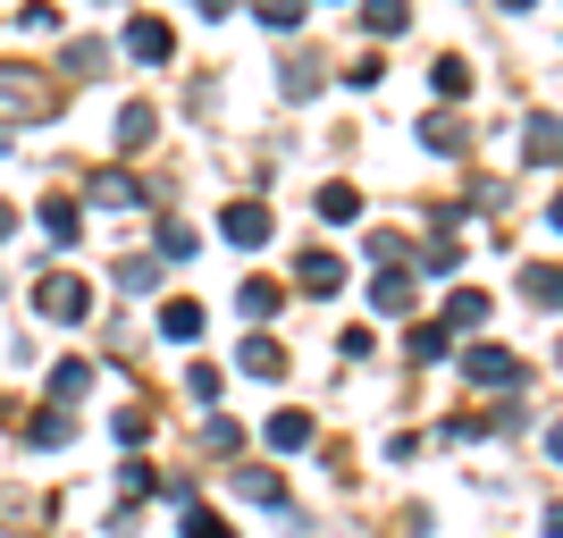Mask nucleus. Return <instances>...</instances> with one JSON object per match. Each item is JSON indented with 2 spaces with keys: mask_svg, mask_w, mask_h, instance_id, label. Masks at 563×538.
<instances>
[{
  "mask_svg": "<svg viewBox=\"0 0 563 538\" xmlns=\"http://www.w3.org/2000/svg\"><path fill=\"white\" fill-rule=\"evenodd\" d=\"M34 311H43V320H85V311H93V286L76 278V270H43V278H34Z\"/></svg>",
  "mask_w": 563,
  "mask_h": 538,
  "instance_id": "obj_1",
  "label": "nucleus"
},
{
  "mask_svg": "<svg viewBox=\"0 0 563 538\" xmlns=\"http://www.w3.org/2000/svg\"><path fill=\"white\" fill-rule=\"evenodd\" d=\"M219 235H228L235 253H261V244L278 235V219H269V202H228V211H219Z\"/></svg>",
  "mask_w": 563,
  "mask_h": 538,
  "instance_id": "obj_2",
  "label": "nucleus"
},
{
  "mask_svg": "<svg viewBox=\"0 0 563 538\" xmlns=\"http://www.w3.org/2000/svg\"><path fill=\"white\" fill-rule=\"evenodd\" d=\"M126 59L168 68V59H177V25H168V18H135V25H126Z\"/></svg>",
  "mask_w": 563,
  "mask_h": 538,
  "instance_id": "obj_3",
  "label": "nucleus"
},
{
  "mask_svg": "<svg viewBox=\"0 0 563 538\" xmlns=\"http://www.w3.org/2000/svg\"><path fill=\"white\" fill-rule=\"evenodd\" d=\"M463 371H471V387H521V353L514 345H471Z\"/></svg>",
  "mask_w": 563,
  "mask_h": 538,
  "instance_id": "obj_4",
  "label": "nucleus"
},
{
  "mask_svg": "<svg viewBox=\"0 0 563 538\" xmlns=\"http://www.w3.org/2000/svg\"><path fill=\"white\" fill-rule=\"evenodd\" d=\"M0 118H51V85H34L25 68H0Z\"/></svg>",
  "mask_w": 563,
  "mask_h": 538,
  "instance_id": "obj_5",
  "label": "nucleus"
},
{
  "mask_svg": "<svg viewBox=\"0 0 563 538\" xmlns=\"http://www.w3.org/2000/svg\"><path fill=\"white\" fill-rule=\"evenodd\" d=\"M295 286H303V295H345V261H336L329 244H311V253L295 261Z\"/></svg>",
  "mask_w": 563,
  "mask_h": 538,
  "instance_id": "obj_6",
  "label": "nucleus"
},
{
  "mask_svg": "<svg viewBox=\"0 0 563 538\" xmlns=\"http://www.w3.org/2000/svg\"><path fill=\"white\" fill-rule=\"evenodd\" d=\"M421 304V278L412 270H378L371 278V311H387V320H404V311Z\"/></svg>",
  "mask_w": 563,
  "mask_h": 538,
  "instance_id": "obj_7",
  "label": "nucleus"
},
{
  "mask_svg": "<svg viewBox=\"0 0 563 538\" xmlns=\"http://www.w3.org/2000/svg\"><path fill=\"white\" fill-rule=\"evenodd\" d=\"M521 152L539 168H563V118L555 110H530V127H521Z\"/></svg>",
  "mask_w": 563,
  "mask_h": 538,
  "instance_id": "obj_8",
  "label": "nucleus"
},
{
  "mask_svg": "<svg viewBox=\"0 0 563 538\" xmlns=\"http://www.w3.org/2000/svg\"><path fill=\"white\" fill-rule=\"evenodd\" d=\"M421 143L438 152V161H463V152H471V127H463V118H446V110H429L421 118Z\"/></svg>",
  "mask_w": 563,
  "mask_h": 538,
  "instance_id": "obj_9",
  "label": "nucleus"
},
{
  "mask_svg": "<svg viewBox=\"0 0 563 538\" xmlns=\"http://www.w3.org/2000/svg\"><path fill=\"white\" fill-rule=\"evenodd\" d=\"M235 371L244 378H286V345L278 337H244V345H235Z\"/></svg>",
  "mask_w": 563,
  "mask_h": 538,
  "instance_id": "obj_10",
  "label": "nucleus"
},
{
  "mask_svg": "<svg viewBox=\"0 0 563 538\" xmlns=\"http://www.w3.org/2000/svg\"><path fill=\"white\" fill-rule=\"evenodd\" d=\"M438 328H446V337H463V328H488V295H479V286H454L446 311H438Z\"/></svg>",
  "mask_w": 563,
  "mask_h": 538,
  "instance_id": "obj_11",
  "label": "nucleus"
},
{
  "mask_svg": "<svg viewBox=\"0 0 563 538\" xmlns=\"http://www.w3.org/2000/svg\"><path fill=\"white\" fill-rule=\"evenodd\" d=\"M143 143H161V110H152V101H126V110H118V152H143Z\"/></svg>",
  "mask_w": 563,
  "mask_h": 538,
  "instance_id": "obj_12",
  "label": "nucleus"
},
{
  "mask_svg": "<svg viewBox=\"0 0 563 538\" xmlns=\"http://www.w3.org/2000/svg\"><path fill=\"white\" fill-rule=\"evenodd\" d=\"M521 295L539 311H563V261H530V270H521Z\"/></svg>",
  "mask_w": 563,
  "mask_h": 538,
  "instance_id": "obj_13",
  "label": "nucleus"
},
{
  "mask_svg": "<svg viewBox=\"0 0 563 538\" xmlns=\"http://www.w3.org/2000/svg\"><path fill=\"white\" fill-rule=\"evenodd\" d=\"M311 211L329 219V228H345V219H362V194H353V186H345V177H329V186L311 194Z\"/></svg>",
  "mask_w": 563,
  "mask_h": 538,
  "instance_id": "obj_14",
  "label": "nucleus"
},
{
  "mask_svg": "<svg viewBox=\"0 0 563 538\" xmlns=\"http://www.w3.org/2000/svg\"><path fill=\"white\" fill-rule=\"evenodd\" d=\"M161 337H168V345H194V337H202V304H194V295L161 304Z\"/></svg>",
  "mask_w": 563,
  "mask_h": 538,
  "instance_id": "obj_15",
  "label": "nucleus"
},
{
  "mask_svg": "<svg viewBox=\"0 0 563 538\" xmlns=\"http://www.w3.org/2000/svg\"><path fill=\"white\" fill-rule=\"evenodd\" d=\"M362 25H371L378 43H396L404 25H412V0H362Z\"/></svg>",
  "mask_w": 563,
  "mask_h": 538,
  "instance_id": "obj_16",
  "label": "nucleus"
},
{
  "mask_svg": "<svg viewBox=\"0 0 563 538\" xmlns=\"http://www.w3.org/2000/svg\"><path fill=\"white\" fill-rule=\"evenodd\" d=\"M93 202H101V211H135L143 186L126 177V168H101V177H93Z\"/></svg>",
  "mask_w": 563,
  "mask_h": 538,
  "instance_id": "obj_17",
  "label": "nucleus"
},
{
  "mask_svg": "<svg viewBox=\"0 0 563 538\" xmlns=\"http://www.w3.org/2000/svg\"><path fill=\"white\" fill-rule=\"evenodd\" d=\"M429 94H438V101H463L471 94V59H454V51H446V59H429Z\"/></svg>",
  "mask_w": 563,
  "mask_h": 538,
  "instance_id": "obj_18",
  "label": "nucleus"
},
{
  "mask_svg": "<svg viewBox=\"0 0 563 538\" xmlns=\"http://www.w3.org/2000/svg\"><path fill=\"white\" fill-rule=\"evenodd\" d=\"M269 446H278V454H303V446H311V413H295V404L269 413Z\"/></svg>",
  "mask_w": 563,
  "mask_h": 538,
  "instance_id": "obj_19",
  "label": "nucleus"
},
{
  "mask_svg": "<svg viewBox=\"0 0 563 538\" xmlns=\"http://www.w3.org/2000/svg\"><path fill=\"white\" fill-rule=\"evenodd\" d=\"M43 228H51V244H76V235H85V211L51 194V202H43Z\"/></svg>",
  "mask_w": 563,
  "mask_h": 538,
  "instance_id": "obj_20",
  "label": "nucleus"
},
{
  "mask_svg": "<svg viewBox=\"0 0 563 538\" xmlns=\"http://www.w3.org/2000/svg\"><path fill=\"white\" fill-rule=\"evenodd\" d=\"M303 9H311V0H253V18L269 25V34H295V25H303Z\"/></svg>",
  "mask_w": 563,
  "mask_h": 538,
  "instance_id": "obj_21",
  "label": "nucleus"
},
{
  "mask_svg": "<svg viewBox=\"0 0 563 538\" xmlns=\"http://www.w3.org/2000/svg\"><path fill=\"white\" fill-rule=\"evenodd\" d=\"M235 311H244V320H269V311H278V286H269V278H244V286H235Z\"/></svg>",
  "mask_w": 563,
  "mask_h": 538,
  "instance_id": "obj_22",
  "label": "nucleus"
},
{
  "mask_svg": "<svg viewBox=\"0 0 563 538\" xmlns=\"http://www.w3.org/2000/svg\"><path fill=\"white\" fill-rule=\"evenodd\" d=\"M235 496H253V505H286V480H278V471H235Z\"/></svg>",
  "mask_w": 563,
  "mask_h": 538,
  "instance_id": "obj_23",
  "label": "nucleus"
},
{
  "mask_svg": "<svg viewBox=\"0 0 563 538\" xmlns=\"http://www.w3.org/2000/svg\"><path fill=\"white\" fill-rule=\"evenodd\" d=\"M404 345H412V362H446V353H454V337H446L438 320H421L412 337H404Z\"/></svg>",
  "mask_w": 563,
  "mask_h": 538,
  "instance_id": "obj_24",
  "label": "nucleus"
},
{
  "mask_svg": "<svg viewBox=\"0 0 563 538\" xmlns=\"http://www.w3.org/2000/svg\"><path fill=\"white\" fill-rule=\"evenodd\" d=\"M68 438H76L68 413H43V421H25V446H43V454H51V446H68Z\"/></svg>",
  "mask_w": 563,
  "mask_h": 538,
  "instance_id": "obj_25",
  "label": "nucleus"
},
{
  "mask_svg": "<svg viewBox=\"0 0 563 538\" xmlns=\"http://www.w3.org/2000/svg\"><path fill=\"white\" fill-rule=\"evenodd\" d=\"M186 538H235V521H228V514H211V505L194 496V505H186Z\"/></svg>",
  "mask_w": 563,
  "mask_h": 538,
  "instance_id": "obj_26",
  "label": "nucleus"
},
{
  "mask_svg": "<svg viewBox=\"0 0 563 538\" xmlns=\"http://www.w3.org/2000/svg\"><path fill=\"white\" fill-rule=\"evenodd\" d=\"M85 387H93V362H59V371H51V396L59 404H76Z\"/></svg>",
  "mask_w": 563,
  "mask_h": 538,
  "instance_id": "obj_27",
  "label": "nucleus"
},
{
  "mask_svg": "<svg viewBox=\"0 0 563 538\" xmlns=\"http://www.w3.org/2000/svg\"><path fill=\"white\" fill-rule=\"evenodd\" d=\"M371 261H378V270H404V261H412V244H404L396 228H371Z\"/></svg>",
  "mask_w": 563,
  "mask_h": 538,
  "instance_id": "obj_28",
  "label": "nucleus"
},
{
  "mask_svg": "<svg viewBox=\"0 0 563 538\" xmlns=\"http://www.w3.org/2000/svg\"><path fill=\"white\" fill-rule=\"evenodd\" d=\"M68 68L76 76H101V68H110V51H101L93 34H76V43H68Z\"/></svg>",
  "mask_w": 563,
  "mask_h": 538,
  "instance_id": "obj_29",
  "label": "nucleus"
},
{
  "mask_svg": "<svg viewBox=\"0 0 563 538\" xmlns=\"http://www.w3.org/2000/svg\"><path fill=\"white\" fill-rule=\"evenodd\" d=\"M110 438H118V446H143V438H152V413H143V404H126V413L110 421Z\"/></svg>",
  "mask_w": 563,
  "mask_h": 538,
  "instance_id": "obj_30",
  "label": "nucleus"
},
{
  "mask_svg": "<svg viewBox=\"0 0 563 538\" xmlns=\"http://www.w3.org/2000/svg\"><path fill=\"white\" fill-rule=\"evenodd\" d=\"M161 261H194V228L186 219H161Z\"/></svg>",
  "mask_w": 563,
  "mask_h": 538,
  "instance_id": "obj_31",
  "label": "nucleus"
},
{
  "mask_svg": "<svg viewBox=\"0 0 563 538\" xmlns=\"http://www.w3.org/2000/svg\"><path fill=\"white\" fill-rule=\"evenodd\" d=\"M110 278H118V286H126V295H152V286H161V270H152V261H118Z\"/></svg>",
  "mask_w": 563,
  "mask_h": 538,
  "instance_id": "obj_32",
  "label": "nucleus"
},
{
  "mask_svg": "<svg viewBox=\"0 0 563 538\" xmlns=\"http://www.w3.org/2000/svg\"><path fill=\"white\" fill-rule=\"evenodd\" d=\"M278 94H286V101H311V94H320V68H303V59H295V68L278 76Z\"/></svg>",
  "mask_w": 563,
  "mask_h": 538,
  "instance_id": "obj_33",
  "label": "nucleus"
},
{
  "mask_svg": "<svg viewBox=\"0 0 563 538\" xmlns=\"http://www.w3.org/2000/svg\"><path fill=\"white\" fill-rule=\"evenodd\" d=\"M18 25H25V34H59V9H51V0H25Z\"/></svg>",
  "mask_w": 563,
  "mask_h": 538,
  "instance_id": "obj_34",
  "label": "nucleus"
},
{
  "mask_svg": "<svg viewBox=\"0 0 563 538\" xmlns=\"http://www.w3.org/2000/svg\"><path fill=\"white\" fill-rule=\"evenodd\" d=\"M219 387H228V378H219V371H211V362H194V371H186V396H194V404H211V396H219Z\"/></svg>",
  "mask_w": 563,
  "mask_h": 538,
  "instance_id": "obj_35",
  "label": "nucleus"
},
{
  "mask_svg": "<svg viewBox=\"0 0 563 538\" xmlns=\"http://www.w3.org/2000/svg\"><path fill=\"white\" fill-rule=\"evenodd\" d=\"M118 480H126V496H161V488H168V480H161V471H152V463H126V471H118Z\"/></svg>",
  "mask_w": 563,
  "mask_h": 538,
  "instance_id": "obj_36",
  "label": "nucleus"
},
{
  "mask_svg": "<svg viewBox=\"0 0 563 538\" xmlns=\"http://www.w3.org/2000/svg\"><path fill=\"white\" fill-rule=\"evenodd\" d=\"M378 76H387V68H378V51H371V59H353V68H345V85H353V94H378Z\"/></svg>",
  "mask_w": 563,
  "mask_h": 538,
  "instance_id": "obj_37",
  "label": "nucleus"
},
{
  "mask_svg": "<svg viewBox=\"0 0 563 538\" xmlns=\"http://www.w3.org/2000/svg\"><path fill=\"white\" fill-rule=\"evenodd\" d=\"M202 438H211V454H235V446H244V429H235V421H211Z\"/></svg>",
  "mask_w": 563,
  "mask_h": 538,
  "instance_id": "obj_38",
  "label": "nucleus"
},
{
  "mask_svg": "<svg viewBox=\"0 0 563 538\" xmlns=\"http://www.w3.org/2000/svg\"><path fill=\"white\" fill-rule=\"evenodd\" d=\"M9 235H18V202H0V244H9Z\"/></svg>",
  "mask_w": 563,
  "mask_h": 538,
  "instance_id": "obj_39",
  "label": "nucleus"
},
{
  "mask_svg": "<svg viewBox=\"0 0 563 538\" xmlns=\"http://www.w3.org/2000/svg\"><path fill=\"white\" fill-rule=\"evenodd\" d=\"M547 454H555V463H563V421H555V429H547Z\"/></svg>",
  "mask_w": 563,
  "mask_h": 538,
  "instance_id": "obj_40",
  "label": "nucleus"
},
{
  "mask_svg": "<svg viewBox=\"0 0 563 538\" xmlns=\"http://www.w3.org/2000/svg\"><path fill=\"white\" fill-rule=\"evenodd\" d=\"M547 228H563V194H555V202H547Z\"/></svg>",
  "mask_w": 563,
  "mask_h": 538,
  "instance_id": "obj_41",
  "label": "nucleus"
},
{
  "mask_svg": "<svg viewBox=\"0 0 563 538\" xmlns=\"http://www.w3.org/2000/svg\"><path fill=\"white\" fill-rule=\"evenodd\" d=\"M496 9H539V0H496Z\"/></svg>",
  "mask_w": 563,
  "mask_h": 538,
  "instance_id": "obj_42",
  "label": "nucleus"
},
{
  "mask_svg": "<svg viewBox=\"0 0 563 538\" xmlns=\"http://www.w3.org/2000/svg\"><path fill=\"white\" fill-rule=\"evenodd\" d=\"M0 152H9V135H0Z\"/></svg>",
  "mask_w": 563,
  "mask_h": 538,
  "instance_id": "obj_43",
  "label": "nucleus"
}]
</instances>
